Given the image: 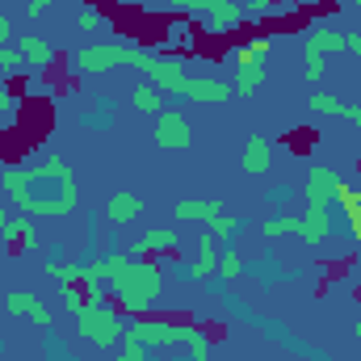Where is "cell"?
I'll use <instances>...</instances> for the list:
<instances>
[{
  "label": "cell",
  "mask_w": 361,
  "mask_h": 361,
  "mask_svg": "<svg viewBox=\"0 0 361 361\" xmlns=\"http://www.w3.org/2000/svg\"><path fill=\"white\" fill-rule=\"evenodd\" d=\"M8 219H13V214H8V210H0V240H4V231H8Z\"/></svg>",
  "instance_id": "f35d334b"
},
{
  "label": "cell",
  "mask_w": 361,
  "mask_h": 361,
  "mask_svg": "<svg viewBox=\"0 0 361 361\" xmlns=\"http://www.w3.org/2000/svg\"><path fill=\"white\" fill-rule=\"evenodd\" d=\"M4 244H8V252H30V248H38V231H34L30 214H13V219H8Z\"/></svg>",
  "instance_id": "2e32d148"
},
{
  "label": "cell",
  "mask_w": 361,
  "mask_h": 361,
  "mask_svg": "<svg viewBox=\"0 0 361 361\" xmlns=\"http://www.w3.org/2000/svg\"><path fill=\"white\" fill-rule=\"evenodd\" d=\"M349 235L361 244V210H357V214H349Z\"/></svg>",
  "instance_id": "e575fe53"
},
{
  "label": "cell",
  "mask_w": 361,
  "mask_h": 361,
  "mask_svg": "<svg viewBox=\"0 0 361 361\" xmlns=\"http://www.w3.org/2000/svg\"><path fill=\"white\" fill-rule=\"evenodd\" d=\"M47 277H55V281H63V286H76V281H80V265H72V261L47 265Z\"/></svg>",
  "instance_id": "4316f807"
},
{
  "label": "cell",
  "mask_w": 361,
  "mask_h": 361,
  "mask_svg": "<svg viewBox=\"0 0 361 361\" xmlns=\"http://www.w3.org/2000/svg\"><path fill=\"white\" fill-rule=\"evenodd\" d=\"M357 341H361V315H357Z\"/></svg>",
  "instance_id": "60d3db41"
},
{
  "label": "cell",
  "mask_w": 361,
  "mask_h": 361,
  "mask_svg": "<svg viewBox=\"0 0 361 361\" xmlns=\"http://www.w3.org/2000/svg\"><path fill=\"white\" fill-rule=\"evenodd\" d=\"M206 231H210V235L223 244V240H231V235L240 231V219H235V214H219L214 223H206Z\"/></svg>",
  "instance_id": "cb8c5ba5"
},
{
  "label": "cell",
  "mask_w": 361,
  "mask_h": 361,
  "mask_svg": "<svg viewBox=\"0 0 361 361\" xmlns=\"http://www.w3.org/2000/svg\"><path fill=\"white\" fill-rule=\"evenodd\" d=\"M173 214H177L180 223H214L223 214V206L214 197H180L177 206H173Z\"/></svg>",
  "instance_id": "8fae6325"
},
{
  "label": "cell",
  "mask_w": 361,
  "mask_h": 361,
  "mask_svg": "<svg viewBox=\"0 0 361 361\" xmlns=\"http://www.w3.org/2000/svg\"><path fill=\"white\" fill-rule=\"evenodd\" d=\"M0 185L25 214H68L76 210V173L68 160L51 156L34 169H0Z\"/></svg>",
  "instance_id": "6da1fadb"
},
{
  "label": "cell",
  "mask_w": 361,
  "mask_h": 361,
  "mask_svg": "<svg viewBox=\"0 0 361 361\" xmlns=\"http://www.w3.org/2000/svg\"><path fill=\"white\" fill-rule=\"evenodd\" d=\"M0 341H4V332H0Z\"/></svg>",
  "instance_id": "7bdbcfd3"
},
{
  "label": "cell",
  "mask_w": 361,
  "mask_h": 361,
  "mask_svg": "<svg viewBox=\"0 0 361 361\" xmlns=\"http://www.w3.org/2000/svg\"><path fill=\"white\" fill-rule=\"evenodd\" d=\"M324 59H328V55H324L319 47H311V42L302 47V63H307V80H324Z\"/></svg>",
  "instance_id": "603a6c76"
},
{
  "label": "cell",
  "mask_w": 361,
  "mask_h": 361,
  "mask_svg": "<svg viewBox=\"0 0 361 361\" xmlns=\"http://www.w3.org/2000/svg\"><path fill=\"white\" fill-rule=\"evenodd\" d=\"M357 4H361V0H357Z\"/></svg>",
  "instance_id": "ee69618b"
},
{
  "label": "cell",
  "mask_w": 361,
  "mask_h": 361,
  "mask_svg": "<svg viewBox=\"0 0 361 361\" xmlns=\"http://www.w3.org/2000/svg\"><path fill=\"white\" fill-rule=\"evenodd\" d=\"M345 180L336 169H328V164H315L311 173H307V206L311 210H328L332 202H336V189H341Z\"/></svg>",
  "instance_id": "8992f818"
},
{
  "label": "cell",
  "mask_w": 361,
  "mask_h": 361,
  "mask_svg": "<svg viewBox=\"0 0 361 361\" xmlns=\"http://www.w3.org/2000/svg\"><path fill=\"white\" fill-rule=\"evenodd\" d=\"M269 51H273V38L269 34H257V38H248V47L235 55V63H265Z\"/></svg>",
  "instance_id": "44dd1931"
},
{
  "label": "cell",
  "mask_w": 361,
  "mask_h": 361,
  "mask_svg": "<svg viewBox=\"0 0 361 361\" xmlns=\"http://www.w3.org/2000/svg\"><path fill=\"white\" fill-rule=\"evenodd\" d=\"M180 328L185 324H173V319H139L126 332L147 349H173V345H180Z\"/></svg>",
  "instance_id": "5b68a950"
},
{
  "label": "cell",
  "mask_w": 361,
  "mask_h": 361,
  "mask_svg": "<svg viewBox=\"0 0 361 361\" xmlns=\"http://www.w3.org/2000/svg\"><path fill=\"white\" fill-rule=\"evenodd\" d=\"M286 197H290V189H286V185H281V189H269V202H286Z\"/></svg>",
  "instance_id": "74e56055"
},
{
  "label": "cell",
  "mask_w": 361,
  "mask_h": 361,
  "mask_svg": "<svg viewBox=\"0 0 361 361\" xmlns=\"http://www.w3.org/2000/svg\"><path fill=\"white\" fill-rule=\"evenodd\" d=\"M345 51H349V55H361V34H357V30H353V34H345Z\"/></svg>",
  "instance_id": "836d02e7"
},
{
  "label": "cell",
  "mask_w": 361,
  "mask_h": 361,
  "mask_svg": "<svg viewBox=\"0 0 361 361\" xmlns=\"http://www.w3.org/2000/svg\"><path fill=\"white\" fill-rule=\"evenodd\" d=\"M160 294H164V273L160 265H147V257L135 261L130 273L114 286V302L122 307V315H143L147 307L160 302Z\"/></svg>",
  "instance_id": "7a4b0ae2"
},
{
  "label": "cell",
  "mask_w": 361,
  "mask_h": 361,
  "mask_svg": "<svg viewBox=\"0 0 361 361\" xmlns=\"http://www.w3.org/2000/svg\"><path fill=\"white\" fill-rule=\"evenodd\" d=\"M17 51H21V59H25L30 68H51V63L59 59V51H55L47 38H38V34H25V38H17Z\"/></svg>",
  "instance_id": "9a60e30c"
},
{
  "label": "cell",
  "mask_w": 361,
  "mask_h": 361,
  "mask_svg": "<svg viewBox=\"0 0 361 361\" xmlns=\"http://www.w3.org/2000/svg\"><path fill=\"white\" fill-rule=\"evenodd\" d=\"M130 105H135L139 114H160V109H169V105H164V92L156 89L152 80H147V85H135V92H130Z\"/></svg>",
  "instance_id": "d6986e66"
},
{
  "label": "cell",
  "mask_w": 361,
  "mask_h": 361,
  "mask_svg": "<svg viewBox=\"0 0 361 361\" xmlns=\"http://www.w3.org/2000/svg\"><path fill=\"white\" fill-rule=\"evenodd\" d=\"M261 80H265V63H235V85H231V92L252 97V92L261 89Z\"/></svg>",
  "instance_id": "ac0fdd59"
},
{
  "label": "cell",
  "mask_w": 361,
  "mask_h": 361,
  "mask_svg": "<svg viewBox=\"0 0 361 361\" xmlns=\"http://www.w3.org/2000/svg\"><path fill=\"white\" fill-rule=\"evenodd\" d=\"M328 231H332V214H328V210H311V206H307V214H298V240H302L307 248L324 244Z\"/></svg>",
  "instance_id": "4fadbf2b"
},
{
  "label": "cell",
  "mask_w": 361,
  "mask_h": 361,
  "mask_svg": "<svg viewBox=\"0 0 361 361\" xmlns=\"http://www.w3.org/2000/svg\"><path fill=\"white\" fill-rule=\"evenodd\" d=\"M21 63H25V59H21V51H17V47H0V85H4V80H13V76L21 72Z\"/></svg>",
  "instance_id": "7402d4cb"
},
{
  "label": "cell",
  "mask_w": 361,
  "mask_h": 361,
  "mask_svg": "<svg viewBox=\"0 0 361 361\" xmlns=\"http://www.w3.org/2000/svg\"><path fill=\"white\" fill-rule=\"evenodd\" d=\"M214 273H219V240L206 231L202 244H197V261L189 265V277H193V281H206V277H214Z\"/></svg>",
  "instance_id": "e0dca14e"
},
{
  "label": "cell",
  "mask_w": 361,
  "mask_h": 361,
  "mask_svg": "<svg viewBox=\"0 0 361 361\" xmlns=\"http://www.w3.org/2000/svg\"><path fill=\"white\" fill-rule=\"evenodd\" d=\"M265 4H269V0H248V17H252V13H261Z\"/></svg>",
  "instance_id": "ab89813d"
},
{
  "label": "cell",
  "mask_w": 361,
  "mask_h": 361,
  "mask_svg": "<svg viewBox=\"0 0 361 361\" xmlns=\"http://www.w3.org/2000/svg\"><path fill=\"white\" fill-rule=\"evenodd\" d=\"M336 202H341L349 214H357V210H361V193H357V189H349V185H341V189H336Z\"/></svg>",
  "instance_id": "4dcf8cb0"
},
{
  "label": "cell",
  "mask_w": 361,
  "mask_h": 361,
  "mask_svg": "<svg viewBox=\"0 0 361 361\" xmlns=\"http://www.w3.org/2000/svg\"><path fill=\"white\" fill-rule=\"evenodd\" d=\"M180 240H177V231L173 227H152V231H143L130 248L139 252V257H160V252H173Z\"/></svg>",
  "instance_id": "5bb4252c"
},
{
  "label": "cell",
  "mask_w": 361,
  "mask_h": 361,
  "mask_svg": "<svg viewBox=\"0 0 361 361\" xmlns=\"http://www.w3.org/2000/svg\"><path fill=\"white\" fill-rule=\"evenodd\" d=\"M139 214H143V197H139V193H114V197L105 202V219H109L114 227H130Z\"/></svg>",
  "instance_id": "7c38bea8"
},
{
  "label": "cell",
  "mask_w": 361,
  "mask_h": 361,
  "mask_svg": "<svg viewBox=\"0 0 361 361\" xmlns=\"http://www.w3.org/2000/svg\"><path fill=\"white\" fill-rule=\"evenodd\" d=\"M244 17H248V8H240L235 0H210V8L202 13L210 34H231L235 25H244Z\"/></svg>",
  "instance_id": "ba28073f"
},
{
  "label": "cell",
  "mask_w": 361,
  "mask_h": 361,
  "mask_svg": "<svg viewBox=\"0 0 361 361\" xmlns=\"http://www.w3.org/2000/svg\"><path fill=\"white\" fill-rule=\"evenodd\" d=\"M76 21H80V30H97V25H101V13H97V8H85Z\"/></svg>",
  "instance_id": "1f68e13d"
},
{
  "label": "cell",
  "mask_w": 361,
  "mask_h": 361,
  "mask_svg": "<svg viewBox=\"0 0 361 361\" xmlns=\"http://www.w3.org/2000/svg\"><path fill=\"white\" fill-rule=\"evenodd\" d=\"M118 361H147V345H139L130 332L122 336V353H118Z\"/></svg>",
  "instance_id": "f546056e"
},
{
  "label": "cell",
  "mask_w": 361,
  "mask_h": 361,
  "mask_svg": "<svg viewBox=\"0 0 361 361\" xmlns=\"http://www.w3.org/2000/svg\"><path fill=\"white\" fill-rule=\"evenodd\" d=\"M63 307H68V315H80V311L89 307V298H85L80 281H76V286H63Z\"/></svg>",
  "instance_id": "f1b7e54d"
},
{
  "label": "cell",
  "mask_w": 361,
  "mask_h": 361,
  "mask_svg": "<svg viewBox=\"0 0 361 361\" xmlns=\"http://www.w3.org/2000/svg\"><path fill=\"white\" fill-rule=\"evenodd\" d=\"M8 109H13V92L0 85V114H8Z\"/></svg>",
  "instance_id": "d590c367"
},
{
  "label": "cell",
  "mask_w": 361,
  "mask_h": 361,
  "mask_svg": "<svg viewBox=\"0 0 361 361\" xmlns=\"http://www.w3.org/2000/svg\"><path fill=\"white\" fill-rule=\"evenodd\" d=\"M273 164V143L265 135H252L248 143H244V156H240V169L244 173H252V177H265Z\"/></svg>",
  "instance_id": "30bf717a"
},
{
  "label": "cell",
  "mask_w": 361,
  "mask_h": 361,
  "mask_svg": "<svg viewBox=\"0 0 361 361\" xmlns=\"http://www.w3.org/2000/svg\"><path fill=\"white\" fill-rule=\"evenodd\" d=\"M341 109H345L341 97H332V92H311V114H336V118H341Z\"/></svg>",
  "instance_id": "484cf974"
},
{
  "label": "cell",
  "mask_w": 361,
  "mask_h": 361,
  "mask_svg": "<svg viewBox=\"0 0 361 361\" xmlns=\"http://www.w3.org/2000/svg\"><path fill=\"white\" fill-rule=\"evenodd\" d=\"M122 55H126V47H80L76 55H72V72H92V76H101V72H109L114 63H122Z\"/></svg>",
  "instance_id": "52a82bcc"
},
{
  "label": "cell",
  "mask_w": 361,
  "mask_h": 361,
  "mask_svg": "<svg viewBox=\"0 0 361 361\" xmlns=\"http://www.w3.org/2000/svg\"><path fill=\"white\" fill-rule=\"evenodd\" d=\"M4 307L13 311V315H25V319H34L38 328H51V311H47V302L38 298V294H30V290H8V298H4Z\"/></svg>",
  "instance_id": "9c48e42d"
},
{
  "label": "cell",
  "mask_w": 361,
  "mask_h": 361,
  "mask_svg": "<svg viewBox=\"0 0 361 361\" xmlns=\"http://www.w3.org/2000/svg\"><path fill=\"white\" fill-rule=\"evenodd\" d=\"M8 34H13V25H8V17H4V13H0V47H4V42H8Z\"/></svg>",
  "instance_id": "8d00e7d4"
},
{
  "label": "cell",
  "mask_w": 361,
  "mask_h": 361,
  "mask_svg": "<svg viewBox=\"0 0 361 361\" xmlns=\"http://www.w3.org/2000/svg\"><path fill=\"white\" fill-rule=\"evenodd\" d=\"M76 328H80V336L92 341V345H114V341H122L126 336V319H122V307L118 302H97V307H85L80 315H76Z\"/></svg>",
  "instance_id": "3957f363"
},
{
  "label": "cell",
  "mask_w": 361,
  "mask_h": 361,
  "mask_svg": "<svg viewBox=\"0 0 361 361\" xmlns=\"http://www.w3.org/2000/svg\"><path fill=\"white\" fill-rule=\"evenodd\" d=\"M265 235H298V214H286V219H265L261 223Z\"/></svg>",
  "instance_id": "d4e9b609"
},
{
  "label": "cell",
  "mask_w": 361,
  "mask_h": 361,
  "mask_svg": "<svg viewBox=\"0 0 361 361\" xmlns=\"http://www.w3.org/2000/svg\"><path fill=\"white\" fill-rule=\"evenodd\" d=\"M341 118H345V122H353V126L361 130V105H345V109H341Z\"/></svg>",
  "instance_id": "d6a6232c"
},
{
  "label": "cell",
  "mask_w": 361,
  "mask_h": 361,
  "mask_svg": "<svg viewBox=\"0 0 361 361\" xmlns=\"http://www.w3.org/2000/svg\"><path fill=\"white\" fill-rule=\"evenodd\" d=\"M240 269H244V257H240V252H223V257H219V277H223V281H235Z\"/></svg>",
  "instance_id": "83f0119b"
},
{
  "label": "cell",
  "mask_w": 361,
  "mask_h": 361,
  "mask_svg": "<svg viewBox=\"0 0 361 361\" xmlns=\"http://www.w3.org/2000/svg\"><path fill=\"white\" fill-rule=\"evenodd\" d=\"M332 4H349V0H332Z\"/></svg>",
  "instance_id": "b9f144b4"
},
{
  "label": "cell",
  "mask_w": 361,
  "mask_h": 361,
  "mask_svg": "<svg viewBox=\"0 0 361 361\" xmlns=\"http://www.w3.org/2000/svg\"><path fill=\"white\" fill-rule=\"evenodd\" d=\"M307 42H311V47H319L324 55H336V51H345V34H341V30H328V25L311 30V34H307Z\"/></svg>",
  "instance_id": "ffe728a7"
},
{
  "label": "cell",
  "mask_w": 361,
  "mask_h": 361,
  "mask_svg": "<svg viewBox=\"0 0 361 361\" xmlns=\"http://www.w3.org/2000/svg\"><path fill=\"white\" fill-rule=\"evenodd\" d=\"M156 143L169 147V152H185L193 143V126L180 109H160L156 114Z\"/></svg>",
  "instance_id": "277c9868"
}]
</instances>
